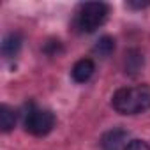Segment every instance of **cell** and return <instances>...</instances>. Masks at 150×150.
<instances>
[{
    "instance_id": "cell-1",
    "label": "cell",
    "mask_w": 150,
    "mask_h": 150,
    "mask_svg": "<svg viewBox=\"0 0 150 150\" xmlns=\"http://www.w3.org/2000/svg\"><path fill=\"white\" fill-rule=\"evenodd\" d=\"M111 106L120 115H138L150 110V85L124 87L113 94Z\"/></svg>"
},
{
    "instance_id": "cell-2",
    "label": "cell",
    "mask_w": 150,
    "mask_h": 150,
    "mask_svg": "<svg viewBox=\"0 0 150 150\" xmlns=\"http://www.w3.org/2000/svg\"><path fill=\"white\" fill-rule=\"evenodd\" d=\"M110 14V6L104 2H87L81 4L76 11V18H74V25L80 32L92 34L96 32L108 18Z\"/></svg>"
},
{
    "instance_id": "cell-3",
    "label": "cell",
    "mask_w": 150,
    "mask_h": 150,
    "mask_svg": "<svg viewBox=\"0 0 150 150\" xmlns=\"http://www.w3.org/2000/svg\"><path fill=\"white\" fill-rule=\"evenodd\" d=\"M23 125H25L27 132H30L34 136H46L55 127V115L50 110H42V108L30 104V108L25 113Z\"/></svg>"
},
{
    "instance_id": "cell-4",
    "label": "cell",
    "mask_w": 150,
    "mask_h": 150,
    "mask_svg": "<svg viewBox=\"0 0 150 150\" xmlns=\"http://www.w3.org/2000/svg\"><path fill=\"white\" fill-rule=\"evenodd\" d=\"M127 139H129V132L122 127H115L103 134L101 148L103 150H125Z\"/></svg>"
},
{
    "instance_id": "cell-5",
    "label": "cell",
    "mask_w": 150,
    "mask_h": 150,
    "mask_svg": "<svg viewBox=\"0 0 150 150\" xmlns=\"http://www.w3.org/2000/svg\"><path fill=\"white\" fill-rule=\"evenodd\" d=\"M94 71H96L94 60L81 58V60H78L76 64H74V67H72V80L78 81V83H85V81H88L92 78Z\"/></svg>"
},
{
    "instance_id": "cell-6",
    "label": "cell",
    "mask_w": 150,
    "mask_h": 150,
    "mask_svg": "<svg viewBox=\"0 0 150 150\" xmlns=\"http://www.w3.org/2000/svg\"><path fill=\"white\" fill-rule=\"evenodd\" d=\"M145 65V57L139 50H129L125 53V60H124V69L129 76H136L141 72Z\"/></svg>"
},
{
    "instance_id": "cell-7",
    "label": "cell",
    "mask_w": 150,
    "mask_h": 150,
    "mask_svg": "<svg viewBox=\"0 0 150 150\" xmlns=\"http://www.w3.org/2000/svg\"><path fill=\"white\" fill-rule=\"evenodd\" d=\"M21 44H23L21 34H18V32L7 34V35L4 37V41H2V55L7 57V58L16 57V55L20 53V50H21Z\"/></svg>"
},
{
    "instance_id": "cell-8",
    "label": "cell",
    "mask_w": 150,
    "mask_h": 150,
    "mask_svg": "<svg viewBox=\"0 0 150 150\" xmlns=\"http://www.w3.org/2000/svg\"><path fill=\"white\" fill-rule=\"evenodd\" d=\"M115 39L111 37V35H103V37H99V41L94 44V53L97 55V57H101V58H106V57H110L113 51H115Z\"/></svg>"
},
{
    "instance_id": "cell-9",
    "label": "cell",
    "mask_w": 150,
    "mask_h": 150,
    "mask_svg": "<svg viewBox=\"0 0 150 150\" xmlns=\"http://www.w3.org/2000/svg\"><path fill=\"white\" fill-rule=\"evenodd\" d=\"M14 125H16V111L11 106L2 104L0 106V127L4 132H9L14 129Z\"/></svg>"
},
{
    "instance_id": "cell-10",
    "label": "cell",
    "mask_w": 150,
    "mask_h": 150,
    "mask_svg": "<svg viewBox=\"0 0 150 150\" xmlns=\"http://www.w3.org/2000/svg\"><path fill=\"white\" fill-rule=\"evenodd\" d=\"M42 51H44L46 55H50V57H57V55H60V53L64 51V46H62V42H60V41L51 39V41H48V42L44 44Z\"/></svg>"
},
{
    "instance_id": "cell-11",
    "label": "cell",
    "mask_w": 150,
    "mask_h": 150,
    "mask_svg": "<svg viewBox=\"0 0 150 150\" xmlns=\"http://www.w3.org/2000/svg\"><path fill=\"white\" fill-rule=\"evenodd\" d=\"M125 150H150L148 143L143 139H131L125 146Z\"/></svg>"
},
{
    "instance_id": "cell-12",
    "label": "cell",
    "mask_w": 150,
    "mask_h": 150,
    "mask_svg": "<svg viewBox=\"0 0 150 150\" xmlns=\"http://www.w3.org/2000/svg\"><path fill=\"white\" fill-rule=\"evenodd\" d=\"M127 6L129 7H132V9H143V7H148L150 6V2H127Z\"/></svg>"
}]
</instances>
